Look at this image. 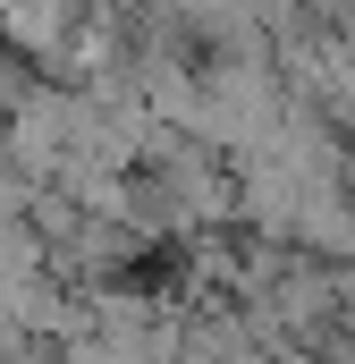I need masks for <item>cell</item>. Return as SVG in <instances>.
Here are the masks:
<instances>
[{
    "label": "cell",
    "mask_w": 355,
    "mask_h": 364,
    "mask_svg": "<svg viewBox=\"0 0 355 364\" xmlns=\"http://www.w3.org/2000/svg\"><path fill=\"white\" fill-rule=\"evenodd\" d=\"M288 119V85L271 60H203L195 68V102H186V136L212 144H254L263 153Z\"/></svg>",
    "instance_id": "obj_1"
},
{
    "label": "cell",
    "mask_w": 355,
    "mask_h": 364,
    "mask_svg": "<svg viewBox=\"0 0 355 364\" xmlns=\"http://www.w3.org/2000/svg\"><path fill=\"white\" fill-rule=\"evenodd\" d=\"M93 17H102L93 0H0V51L68 77V60L85 51V34H93Z\"/></svg>",
    "instance_id": "obj_2"
}]
</instances>
